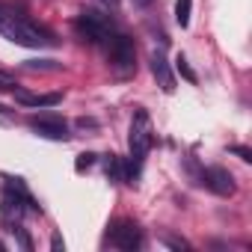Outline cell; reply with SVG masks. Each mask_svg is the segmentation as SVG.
<instances>
[{
  "mask_svg": "<svg viewBox=\"0 0 252 252\" xmlns=\"http://www.w3.org/2000/svg\"><path fill=\"white\" fill-rule=\"evenodd\" d=\"M0 36L21 48H54L57 45V39L45 27L33 24L24 12H18L6 3H0Z\"/></svg>",
  "mask_w": 252,
  "mask_h": 252,
  "instance_id": "1",
  "label": "cell"
},
{
  "mask_svg": "<svg viewBox=\"0 0 252 252\" xmlns=\"http://www.w3.org/2000/svg\"><path fill=\"white\" fill-rule=\"evenodd\" d=\"M155 143V131H152V116L146 110H137L134 119H131V137H128V146H131V160L125 163V181H134L140 175V166L149 155Z\"/></svg>",
  "mask_w": 252,
  "mask_h": 252,
  "instance_id": "2",
  "label": "cell"
},
{
  "mask_svg": "<svg viewBox=\"0 0 252 252\" xmlns=\"http://www.w3.org/2000/svg\"><path fill=\"white\" fill-rule=\"evenodd\" d=\"M113 30H116L113 21L104 18L101 12H83V15L74 18V33H77L83 42H89V45H104Z\"/></svg>",
  "mask_w": 252,
  "mask_h": 252,
  "instance_id": "3",
  "label": "cell"
},
{
  "mask_svg": "<svg viewBox=\"0 0 252 252\" xmlns=\"http://www.w3.org/2000/svg\"><path fill=\"white\" fill-rule=\"evenodd\" d=\"M30 131H36L42 140H54V143H65L68 134V122L57 113H39V116H27Z\"/></svg>",
  "mask_w": 252,
  "mask_h": 252,
  "instance_id": "4",
  "label": "cell"
},
{
  "mask_svg": "<svg viewBox=\"0 0 252 252\" xmlns=\"http://www.w3.org/2000/svg\"><path fill=\"white\" fill-rule=\"evenodd\" d=\"M104 48H107V57H110V63L116 65V68H122V71H128V68H134V42L125 36V33H110V39L104 42Z\"/></svg>",
  "mask_w": 252,
  "mask_h": 252,
  "instance_id": "5",
  "label": "cell"
},
{
  "mask_svg": "<svg viewBox=\"0 0 252 252\" xmlns=\"http://www.w3.org/2000/svg\"><path fill=\"white\" fill-rule=\"evenodd\" d=\"M107 240H110V246H116V249L134 252V249L143 246V231H140V225L131 222V220H119V222H113Z\"/></svg>",
  "mask_w": 252,
  "mask_h": 252,
  "instance_id": "6",
  "label": "cell"
},
{
  "mask_svg": "<svg viewBox=\"0 0 252 252\" xmlns=\"http://www.w3.org/2000/svg\"><path fill=\"white\" fill-rule=\"evenodd\" d=\"M202 184H205L211 193H217V196H234V190H237L231 172L222 169V166H208V169L202 172Z\"/></svg>",
  "mask_w": 252,
  "mask_h": 252,
  "instance_id": "7",
  "label": "cell"
},
{
  "mask_svg": "<svg viewBox=\"0 0 252 252\" xmlns=\"http://www.w3.org/2000/svg\"><path fill=\"white\" fill-rule=\"evenodd\" d=\"M152 74H155V80H158V86H160L163 92H175L172 68H169V63H166V57H163L160 51H155V54H152Z\"/></svg>",
  "mask_w": 252,
  "mask_h": 252,
  "instance_id": "8",
  "label": "cell"
},
{
  "mask_svg": "<svg viewBox=\"0 0 252 252\" xmlns=\"http://www.w3.org/2000/svg\"><path fill=\"white\" fill-rule=\"evenodd\" d=\"M15 101L24 104V107H57L63 101L60 92H48V95H39V92H27V89H15Z\"/></svg>",
  "mask_w": 252,
  "mask_h": 252,
  "instance_id": "9",
  "label": "cell"
},
{
  "mask_svg": "<svg viewBox=\"0 0 252 252\" xmlns=\"http://www.w3.org/2000/svg\"><path fill=\"white\" fill-rule=\"evenodd\" d=\"M104 166H107V178H110V181H125V160H122V158L107 155Z\"/></svg>",
  "mask_w": 252,
  "mask_h": 252,
  "instance_id": "10",
  "label": "cell"
},
{
  "mask_svg": "<svg viewBox=\"0 0 252 252\" xmlns=\"http://www.w3.org/2000/svg\"><path fill=\"white\" fill-rule=\"evenodd\" d=\"M190 6H193V0H175V21L181 27L190 24Z\"/></svg>",
  "mask_w": 252,
  "mask_h": 252,
  "instance_id": "11",
  "label": "cell"
},
{
  "mask_svg": "<svg viewBox=\"0 0 252 252\" xmlns=\"http://www.w3.org/2000/svg\"><path fill=\"white\" fill-rule=\"evenodd\" d=\"M175 68H178V74L184 77V80H190V83H196V71L187 65V60L184 57H178V63H175Z\"/></svg>",
  "mask_w": 252,
  "mask_h": 252,
  "instance_id": "12",
  "label": "cell"
},
{
  "mask_svg": "<svg viewBox=\"0 0 252 252\" xmlns=\"http://www.w3.org/2000/svg\"><path fill=\"white\" fill-rule=\"evenodd\" d=\"M15 89H18L15 77H12L9 71H0V92H15Z\"/></svg>",
  "mask_w": 252,
  "mask_h": 252,
  "instance_id": "13",
  "label": "cell"
},
{
  "mask_svg": "<svg viewBox=\"0 0 252 252\" xmlns=\"http://www.w3.org/2000/svg\"><path fill=\"white\" fill-rule=\"evenodd\" d=\"M163 243L172 246V249H190V243L184 237H172V234H163Z\"/></svg>",
  "mask_w": 252,
  "mask_h": 252,
  "instance_id": "14",
  "label": "cell"
},
{
  "mask_svg": "<svg viewBox=\"0 0 252 252\" xmlns=\"http://www.w3.org/2000/svg\"><path fill=\"white\" fill-rule=\"evenodd\" d=\"M95 163V155H80L77 158V172H83V169H89Z\"/></svg>",
  "mask_w": 252,
  "mask_h": 252,
  "instance_id": "15",
  "label": "cell"
},
{
  "mask_svg": "<svg viewBox=\"0 0 252 252\" xmlns=\"http://www.w3.org/2000/svg\"><path fill=\"white\" fill-rule=\"evenodd\" d=\"M231 152H234V155H237V158H240V160H246V163H249V160H252V152H249V149H246V146H231Z\"/></svg>",
  "mask_w": 252,
  "mask_h": 252,
  "instance_id": "16",
  "label": "cell"
},
{
  "mask_svg": "<svg viewBox=\"0 0 252 252\" xmlns=\"http://www.w3.org/2000/svg\"><path fill=\"white\" fill-rule=\"evenodd\" d=\"M51 246H54V249H63L65 243H63V237H60V234H54V240H51Z\"/></svg>",
  "mask_w": 252,
  "mask_h": 252,
  "instance_id": "17",
  "label": "cell"
},
{
  "mask_svg": "<svg viewBox=\"0 0 252 252\" xmlns=\"http://www.w3.org/2000/svg\"><path fill=\"white\" fill-rule=\"evenodd\" d=\"M101 3H107V6H113V9H116V6H119V0H101Z\"/></svg>",
  "mask_w": 252,
  "mask_h": 252,
  "instance_id": "18",
  "label": "cell"
},
{
  "mask_svg": "<svg viewBox=\"0 0 252 252\" xmlns=\"http://www.w3.org/2000/svg\"><path fill=\"white\" fill-rule=\"evenodd\" d=\"M0 249H6V243H3V240H0Z\"/></svg>",
  "mask_w": 252,
  "mask_h": 252,
  "instance_id": "19",
  "label": "cell"
},
{
  "mask_svg": "<svg viewBox=\"0 0 252 252\" xmlns=\"http://www.w3.org/2000/svg\"><path fill=\"white\" fill-rule=\"evenodd\" d=\"M0 113H6V107H3V104H0Z\"/></svg>",
  "mask_w": 252,
  "mask_h": 252,
  "instance_id": "20",
  "label": "cell"
},
{
  "mask_svg": "<svg viewBox=\"0 0 252 252\" xmlns=\"http://www.w3.org/2000/svg\"><path fill=\"white\" fill-rule=\"evenodd\" d=\"M137 3H149V0H137Z\"/></svg>",
  "mask_w": 252,
  "mask_h": 252,
  "instance_id": "21",
  "label": "cell"
}]
</instances>
